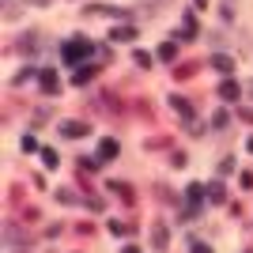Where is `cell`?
<instances>
[{
    "instance_id": "8992f818",
    "label": "cell",
    "mask_w": 253,
    "mask_h": 253,
    "mask_svg": "<svg viewBox=\"0 0 253 253\" xmlns=\"http://www.w3.org/2000/svg\"><path fill=\"white\" fill-rule=\"evenodd\" d=\"M117 155V140H102L99 144V159H113Z\"/></svg>"
},
{
    "instance_id": "6da1fadb",
    "label": "cell",
    "mask_w": 253,
    "mask_h": 253,
    "mask_svg": "<svg viewBox=\"0 0 253 253\" xmlns=\"http://www.w3.org/2000/svg\"><path fill=\"white\" fill-rule=\"evenodd\" d=\"M61 53H64V64H80V61L91 53V42H87V38H72V42L64 45Z\"/></svg>"
},
{
    "instance_id": "7a4b0ae2",
    "label": "cell",
    "mask_w": 253,
    "mask_h": 253,
    "mask_svg": "<svg viewBox=\"0 0 253 253\" xmlns=\"http://www.w3.org/2000/svg\"><path fill=\"white\" fill-rule=\"evenodd\" d=\"M197 211H200V189L189 185V208H185V219H197Z\"/></svg>"
},
{
    "instance_id": "8fae6325",
    "label": "cell",
    "mask_w": 253,
    "mask_h": 253,
    "mask_svg": "<svg viewBox=\"0 0 253 253\" xmlns=\"http://www.w3.org/2000/svg\"><path fill=\"white\" fill-rule=\"evenodd\" d=\"M246 148H250V151H253V136H250V144H246Z\"/></svg>"
},
{
    "instance_id": "30bf717a",
    "label": "cell",
    "mask_w": 253,
    "mask_h": 253,
    "mask_svg": "<svg viewBox=\"0 0 253 253\" xmlns=\"http://www.w3.org/2000/svg\"><path fill=\"white\" fill-rule=\"evenodd\" d=\"M125 253H140V250H132V246H125Z\"/></svg>"
},
{
    "instance_id": "52a82bcc",
    "label": "cell",
    "mask_w": 253,
    "mask_h": 253,
    "mask_svg": "<svg viewBox=\"0 0 253 253\" xmlns=\"http://www.w3.org/2000/svg\"><path fill=\"white\" fill-rule=\"evenodd\" d=\"M211 64H215L219 72H231V68H234V61H231L227 53H215V57H211Z\"/></svg>"
},
{
    "instance_id": "3957f363",
    "label": "cell",
    "mask_w": 253,
    "mask_h": 253,
    "mask_svg": "<svg viewBox=\"0 0 253 253\" xmlns=\"http://www.w3.org/2000/svg\"><path fill=\"white\" fill-rule=\"evenodd\" d=\"M61 132H64V136H87L91 128H87V125H80V121H68V125H61Z\"/></svg>"
},
{
    "instance_id": "ba28073f",
    "label": "cell",
    "mask_w": 253,
    "mask_h": 253,
    "mask_svg": "<svg viewBox=\"0 0 253 253\" xmlns=\"http://www.w3.org/2000/svg\"><path fill=\"white\" fill-rule=\"evenodd\" d=\"M219 95H223L227 102H234V99H238V84H223V87H219Z\"/></svg>"
},
{
    "instance_id": "277c9868",
    "label": "cell",
    "mask_w": 253,
    "mask_h": 253,
    "mask_svg": "<svg viewBox=\"0 0 253 253\" xmlns=\"http://www.w3.org/2000/svg\"><path fill=\"white\" fill-rule=\"evenodd\" d=\"M42 91H45V95H53V91H57V72L53 68L42 72Z\"/></svg>"
},
{
    "instance_id": "9c48e42d",
    "label": "cell",
    "mask_w": 253,
    "mask_h": 253,
    "mask_svg": "<svg viewBox=\"0 0 253 253\" xmlns=\"http://www.w3.org/2000/svg\"><path fill=\"white\" fill-rule=\"evenodd\" d=\"M193 253H211V250L204 246V242H193Z\"/></svg>"
},
{
    "instance_id": "5b68a950",
    "label": "cell",
    "mask_w": 253,
    "mask_h": 253,
    "mask_svg": "<svg viewBox=\"0 0 253 253\" xmlns=\"http://www.w3.org/2000/svg\"><path fill=\"white\" fill-rule=\"evenodd\" d=\"M110 38H113V42H136V30H132V27H117Z\"/></svg>"
}]
</instances>
